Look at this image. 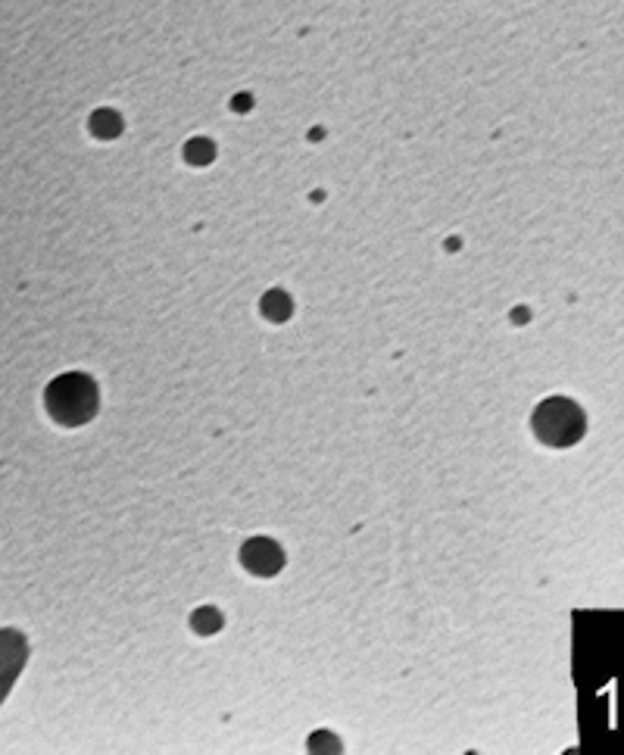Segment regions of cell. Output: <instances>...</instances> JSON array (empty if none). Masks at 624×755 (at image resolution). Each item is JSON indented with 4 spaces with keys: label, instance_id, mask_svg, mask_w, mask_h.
I'll list each match as a JSON object with an SVG mask.
<instances>
[{
    "label": "cell",
    "instance_id": "1",
    "mask_svg": "<svg viewBox=\"0 0 624 755\" xmlns=\"http://www.w3.org/2000/svg\"><path fill=\"white\" fill-rule=\"evenodd\" d=\"M588 432V418L578 403L565 396L543 400L535 410V434L547 447H571Z\"/></svg>",
    "mask_w": 624,
    "mask_h": 755
},
{
    "label": "cell",
    "instance_id": "2",
    "mask_svg": "<svg viewBox=\"0 0 624 755\" xmlns=\"http://www.w3.org/2000/svg\"><path fill=\"white\" fill-rule=\"evenodd\" d=\"M47 410L63 425L88 422L94 410H97V391H94V384H91L88 378H60V381L51 384V391H47Z\"/></svg>",
    "mask_w": 624,
    "mask_h": 755
},
{
    "label": "cell",
    "instance_id": "3",
    "mask_svg": "<svg viewBox=\"0 0 624 755\" xmlns=\"http://www.w3.org/2000/svg\"><path fill=\"white\" fill-rule=\"evenodd\" d=\"M25 666V640L17 630H0V702Z\"/></svg>",
    "mask_w": 624,
    "mask_h": 755
},
{
    "label": "cell",
    "instance_id": "4",
    "mask_svg": "<svg viewBox=\"0 0 624 755\" xmlns=\"http://www.w3.org/2000/svg\"><path fill=\"white\" fill-rule=\"evenodd\" d=\"M244 562L250 565V572H256V575H272L282 565V553L268 540H253L244 550Z\"/></svg>",
    "mask_w": 624,
    "mask_h": 755
}]
</instances>
